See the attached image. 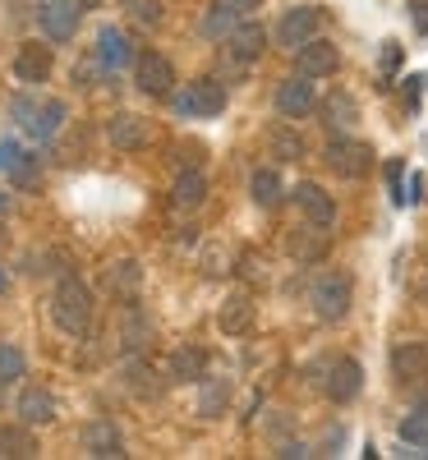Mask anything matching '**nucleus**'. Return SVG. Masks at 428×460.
I'll use <instances>...</instances> for the list:
<instances>
[{
    "label": "nucleus",
    "instance_id": "f257e3e1",
    "mask_svg": "<svg viewBox=\"0 0 428 460\" xmlns=\"http://www.w3.org/2000/svg\"><path fill=\"white\" fill-rule=\"evenodd\" d=\"M51 323L65 336H88L93 327V290L79 277H60L56 295H51Z\"/></svg>",
    "mask_w": 428,
    "mask_h": 460
},
{
    "label": "nucleus",
    "instance_id": "f03ea898",
    "mask_svg": "<svg viewBox=\"0 0 428 460\" xmlns=\"http://www.w3.org/2000/svg\"><path fill=\"white\" fill-rule=\"evenodd\" d=\"M171 111L180 120H212V115L226 111V88L217 79H193L180 93H171Z\"/></svg>",
    "mask_w": 428,
    "mask_h": 460
},
{
    "label": "nucleus",
    "instance_id": "7ed1b4c3",
    "mask_svg": "<svg viewBox=\"0 0 428 460\" xmlns=\"http://www.w3.org/2000/svg\"><path fill=\"white\" fill-rule=\"evenodd\" d=\"M323 162H327L341 180H364V175L373 171V147L360 143V138H327Z\"/></svg>",
    "mask_w": 428,
    "mask_h": 460
},
{
    "label": "nucleus",
    "instance_id": "20e7f679",
    "mask_svg": "<svg viewBox=\"0 0 428 460\" xmlns=\"http://www.w3.org/2000/svg\"><path fill=\"white\" fill-rule=\"evenodd\" d=\"M350 299H355V281L345 272H327L314 281V314L323 323H341L350 314Z\"/></svg>",
    "mask_w": 428,
    "mask_h": 460
},
{
    "label": "nucleus",
    "instance_id": "39448f33",
    "mask_svg": "<svg viewBox=\"0 0 428 460\" xmlns=\"http://www.w3.org/2000/svg\"><path fill=\"white\" fill-rule=\"evenodd\" d=\"M134 79L143 97H171L175 93V65L162 51H143L134 56Z\"/></svg>",
    "mask_w": 428,
    "mask_h": 460
},
{
    "label": "nucleus",
    "instance_id": "423d86ee",
    "mask_svg": "<svg viewBox=\"0 0 428 460\" xmlns=\"http://www.w3.org/2000/svg\"><path fill=\"white\" fill-rule=\"evenodd\" d=\"M286 253H290L295 262H304V267L323 262V258L332 253V226H318V221L295 226L290 235H286Z\"/></svg>",
    "mask_w": 428,
    "mask_h": 460
},
{
    "label": "nucleus",
    "instance_id": "0eeeda50",
    "mask_svg": "<svg viewBox=\"0 0 428 460\" xmlns=\"http://www.w3.org/2000/svg\"><path fill=\"white\" fill-rule=\"evenodd\" d=\"M318 28H323V10H318V5H295V10H286L281 23H277V47L299 51L304 42H314V37H318Z\"/></svg>",
    "mask_w": 428,
    "mask_h": 460
},
{
    "label": "nucleus",
    "instance_id": "6e6552de",
    "mask_svg": "<svg viewBox=\"0 0 428 460\" xmlns=\"http://www.w3.org/2000/svg\"><path fill=\"white\" fill-rule=\"evenodd\" d=\"M323 392L336 401V405H350L360 396V387H364V368L350 359V355H341V359H332V364H323Z\"/></svg>",
    "mask_w": 428,
    "mask_h": 460
},
{
    "label": "nucleus",
    "instance_id": "1a4fd4ad",
    "mask_svg": "<svg viewBox=\"0 0 428 460\" xmlns=\"http://www.w3.org/2000/svg\"><path fill=\"white\" fill-rule=\"evenodd\" d=\"M295 69L308 74V79H332V74L341 69V51L327 42V37H314V42H304L295 51Z\"/></svg>",
    "mask_w": 428,
    "mask_h": 460
},
{
    "label": "nucleus",
    "instance_id": "9d476101",
    "mask_svg": "<svg viewBox=\"0 0 428 460\" xmlns=\"http://www.w3.org/2000/svg\"><path fill=\"white\" fill-rule=\"evenodd\" d=\"M14 115H19V125H23L37 143H47V138L65 125V102H42V106L19 102V106H14Z\"/></svg>",
    "mask_w": 428,
    "mask_h": 460
},
{
    "label": "nucleus",
    "instance_id": "9b49d317",
    "mask_svg": "<svg viewBox=\"0 0 428 460\" xmlns=\"http://www.w3.org/2000/svg\"><path fill=\"white\" fill-rule=\"evenodd\" d=\"M37 28H42L47 42H74V32H79V10H74L69 0H51V5L37 10Z\"/></svg>",
    "mask_w": 428,
    "mask_h": 460
},
{
    "label": "nucleus",
    "instance_id": "f8f14e48",
    "mask_svg": "<svg viewBox=\"0 0 428 460\" xmlns=\"http://www.w3.org/2000/svg\"><path fill=\"white\" fill-rule=\"evenodd\" d=\"M277 111L286 115V120H304L308 111H318L314 79H308V74H295V79H286V84L277 88Z\"/></svg>",
    "mask_w": 428,
    "mask_h": 460
},
{
    "label": "nucleus",
    "instance_id": "ddd939ff",
    "mask_svg": "<svg viewBox=\"0 0 428 460\" xmlns=\"http://www.w3.org/2000/svg\"><path fill=\"white\" fill-rule=\"evenodd\" d=\"M290 199H295V208L304 212V221H318V226H332V221H336L332 194H327L323 184H314V180H299V184L290 189Z\"/></svg>",
    "mask_w": 428,
    "mask_h": 460
},
{
    "label": "nucleus",
    "instance_id": "4468645a",
    "mask_svg": "<svg viewBox=\"0 0 428 460\" xmlns=\"http://www.w3.org/2000/svg\"><path fill=\"white\" fill-rule=\"evenodd\" d=\"M106 138H111V147H120V152H138V147H147L152 129H147L143 115L120 111V115H111V120H106Z\"/></svg>",
    "mask_w": 428,
    "mask_h": 460
},
{
    "label": "nucleus",
    "instance_id": "2eb2a0df",
    "mask_svg": "<svg viewBox=\"0 0 428 460\" xmlns=\"http://www.w3.org/2000/svg\"><path fill=\"white\" fill-rule=\"evenodd\" d=\"M263 51H267V32L258 23H236V32L226 37V56L236 60L240 69H249Z\"/></svg>",
    "mask_w": 428,
    "mask_h": 460
},
{
    "label": "nucleus",
    "instance_id": "dca6fc26",
    "mask_svg": "<svg viewBox=\"0 0 428 460\" xmlns=\"http://www.w3.org/2000/svg\"><path fill=\"white\" fill-rule=\"evenodd\" d=\"M254 10H258V0H212V14H208L203 32L208 37H230L236 23H245Z\"/></svg>",
    "mask_w": 428,
    "mask_h": 460
},
{
    "label": "nucleus",
    "instance_id": "f3484780",
    "mask_svg": "<svg viewBox=\"0 0 428 460\" xmlns=\"http://www.w3.org/2000/svg\"><path fill=\"white\" fill-rule=\"evenodd\" d=\"M106 290L115 295V299H125V304H138V290H143V267L134 262V258H120V262H111L106 267Z\"/></svg>",
    "mask_w": 428,
    "mask_h": 460
},
{
    "label": "nucleus",
    "instance_id": "a211bd4d",
    "mask_svg": "<svg viewBox=\"0 0 428 460\" xmlns=\"http://www.w3.org/2000/svg\"><path fill=\"white\" fill-rule=\"evenodd\" d=\"M14 410H19L23 424H32V429L56 424V396H51L47 387H23L19 401H14Z\"/></svg>",
    "mask_w": 428,
    "mask_h": 460
},
{
    "label": "nucleus",
    "instance_id": "6ab92c4d",
    "mask_svg": "<svg viewBox=\"0 0 428 460\" xmlns=\"http://www.w3.org/2000/svg\"><path fill=\"white\" fill-rule=\"evenodd\" d=\"M203 203H208V180H203V171H199V166L180 171L175 184H171V208H175V212H193V208H203Z\"/></svg>",
    "mask_w": 428,
    "mask_h": 460
},
{
    "label": "nucleus",
    "instance_id": "aec40b11",
    "mask_svg": "<svg viewBox=\"0 0 428 460\" xmlns=\"http://www.w3.org/2000/svg\"><path fill=\"white\" fill-rule=\"evenodd\" d=\"M134 60V47H129V37L120 32V28H102L97 32V65L106 69V74H115V69H125Z\"/></svg>",
    "mask_w": 428,
    "mask_h": 460
},
{
    "label": "nucleus",
    "instance_id": "412c9836",
    "mask_svg": "<svg viewBox=\"0 0 428 460\" xmlns=\"http://www.w3.org/2000/svg\"><path fill=\"white\" fill-rule=\"evenodd\" d=\"M14 79L19 84H47L51 79V47H37V42L19 47L14 51Z\"/></svg>",
    "mask_w": 428,
    "mask_h": 460
},
{
    "label": "nucleus",
    "instance_id": "4be33fe9",
    "mask_svg": "<svg viewBox=\"0 0 428 460\" xmlns=\"http://www.w3.org/2000/svg\"><path fill=\"white\" fill-rule=\"evenodd\" d=\"M392 373L401 382H424L428 377V345L424 341H401L392 350Z\"/></svg>",
    "mask_w": 428,
    "mask_h": 460
},
{
    "label": "nucleus",
    "instance_id": "5701e85b",
    "mask_svg": "<svg viewBox=\"0 0 428 460\" xmlns=\"http://www.w3.org/2000/svg\"><path fill=\"white\" fill-rule=\"evenodd\" d=\"M267 152H272L277 162H304V157H308V143H304L299 129H290V125L281 120V125L267 129Z\"/></svg>",
    "mask_w": 428,
    "mask_h": 460
},
{
    "label": "nucleus",
    "instance_id": "b1692460",
    "mask_svg": "<svg viewBox=\"0 0 428 460\" xmlns=\"http://www.w3.org/2000/svg\"><path fill=\"white\" fill-rule=\"evenodd\" d=\"M84 451L97 456V460H106V456L120 460V456H125V442H120V433H115L111 419H97V424L84 429Z\"/></svg>",
    "mask_w": 428,
    "mask_h": 460
},
{
    "label": "nucleus",
    "instance_id": "393cba45",
    "mask_svg": "<svg viewBox=\"0 0 428 460\" xmlns=\"http://www.w3.org/2000/svg\"><path fill=\"white\" fill-rule=\"evenodd\" d=\"M37 456V438L32 424H0V460H32Z\"/></svg>",
    "mask_w": 428,
    "mask_h": 460
},
{
    "label": "nucleus",
    "instance_id": "a878e982",
    "mask_svg": "<svg viewBox=\"0 0 428 460\" xmlns=\"http://www.w3.org/2000/svg\"><path fill=\"white\" fill-rule=\"evenodd\" d=\"M120 345L129 355H143L147 345H152V323L147 314L138 309V304H125V323H120Z\"/></svg>",
    "mask_w": 428,
    "mask_h": 460
},
{
    "label": "nucleus",
    "instance_id": "bb28decb",
    "mask_svg": "<svg viewBox=\"0 0 428 460\" xmlns=\"http://www.w3.org/2000/svg\"><path fill=\"white\" fill-rule=\"evenodd\" d=\"M217 327H221L226 336H245V332L254 327V299H249V295H230V299L221 304V314H217Z\"/></svg>",
    "mask_w": 428,
    "mask_h": 460
},
{
    "label": "nucleus",
    "instance_id": "cd10ccee",
    "mask_svg": "<svg viewBox=\"0 0 428 460\" xmlns=\"http://www.w3.org/2000/svg\"><path fill=\"white\" fill-rule=\"evenodd\" d=\"M166 373H171L175 382H203V373H208V355L199 350V345H180V350H171Z\"/></svg>",
    "mask_w": 428,
    "mask_h": 460
},
{
    "label": "nucleus",
    "instance_id": "c85d7f7f",
    "mask_svg": "<svg viewBox=\"0 0 428 460\" xmlns=\"http://www.w3.org/2000/svg\"><path fill=\"white\" fill-rule=\"evenodd\" d=\"M318 115H323L327 129H350V125L360 120V106H355V97H350V93L336 88L327 102H318Z\"/></svg>",
    "mask_w": 428,
    "mask_h": 460
},
{
    "label": "nucleus",
    "instance_id": "c756f323",
    "mask_svg": "<svg viewBox=\"0 0 428 460\" xmlns=\"http://www.w3.org/2000/svg\"><path fill=\"white\" fill-rule=\"evenodd\" d=\"M120 373H125V387H129L134 396H157V392H162V382H157V373H152V364H143L138 355H129Z\"/></svg>",
    "mask_w": 428,
    "mask_h": 460
},
{
    "label": "nucleus",
    "instance_id": "7c9ffc66",
    "mask_svg": "<svg viewBox=\"0 0 428 460\" xmlns=\"http://www.w3.org/2000/svg\"><path fill=\"white\" fill-rule=\"evenodd\" d=\"M249 194H254V203H258V208H277V203L286 199L281 175H277V171H254V180H249Z\"/></svg>",
    "mask_w": 428,
    "mask_h": 460
},
{
    "label": "nucleus",
    "instance_id": "2f4dec72",
    "mask_svg": "<svg viewBox=\"0 0 428 460\" xmlns=\"http://www.w3.org/2000/svg\"><path fill=\"white\" fill-rule=\"evenodd\" d=\"M226 405H230V382H226V377H203V392H199V414H203V419H217Z\"/></svg>",
    "mask_w": 428,
    "mask_h": 460
},
{
    "label": "nucleus",
    "instance_id": "473e14b6",
    "mask_svg": "<svg viewBox=\"0 0 428 460\" xmlns=\"http://www.w3.org/2000/svg\"><path fill=\"white\" fill-rule=\"evenodd\" d=\"M120 10L129 14V23L138 28H162V0H120Z\"/></svg>",
    "mask_w": 428,
    "mask_h": 460
},
{
    "label": "nucleus",
    "instance_id": "72a5a7b5",
    "mask_svg": "<svg viewBox=\"0 0 428 460\" xmlns=\"http://www.w3.org/2000/svg\"><path fill=\"white\" fill-rule=\"evenodd\" d=\"M19 377H28L23 350H19V345H10V341H0V382H19Z\"/></svg>",
    "mask_w": 428,
    "mask_h": 460
},
{
    "label": "nucleus",
    "instance_id": "f704fd0d",
    "mask_svg": "<svg viewBox=\"0 0 428 460\" xmlns=\"http://www.w3.org/2000/svg\"><path fill=\"white\" fill-rule=\"evenodd\" d=\"M10 180H14V189H32V184H42V162L28 157V152H19V162H14Z\"/></svg>",
    "mask_w": 428,
    "mask_h": 460
},
{
    "label": "nucleus",
    "instance_id": "c9c22d12",
    "mask_svg": "<svg viewBox=\"0 0 428 460\" xmlns=\"http://www.w3.org/2000/svg\"><path fill=\"white\" fill-rule=\"evenodd\" d=\"M401 442H410V447H428V414H410L406 424H401ZM415 456V451H410Z\"/></svg>",
    "mask_w": 428,
    "mask_h": 460
},
{
    "label": "nucleus",
    "instance_id": "e433bc0d",
    "mask_svg": "<svg viewBox=\"0 0 428 460\" xmlns=\"http://www.w3.org/2000/svg\"><path fill=\"white\" fill-rule=\"evenodd\" d=\"M410 23L415 32H428V0H410Z\"/></svg>",
    "mask_w": 428,
    "mask_h": 460
},
{
    "label": "nucleus",
    "instance_id": "4c0bfd02",
    "mask_svg": "<svg viewBox=\"0 0 428 460\" xmlns=\"http://www.w3.org/2000/svg\"><path fill=\"white\" fill-rule=\"evenodd\" d=\"M14 162H19V143H10V138H5V143H0V171L10 175V171H14Z\"/></svg>",
    "mask_w": 428,
    "mask_h": 460
},
{
    "label": "nucleus",
    "instance_id": "58836bf2",
    "mask_svg": "<svg viewBox=\"0 0 428 460\" xmlns=\"http://www.w3.org/2000/svg\"><path fill=\"white\" fill-rule=\"evenodd\" d=\"M419 199H424V175L415 171V175H410V184L401 189V203H419Z\"/></svg>",
    "mask_w": 428,
    "mask_h": 460
},
{
    "label": "nucleus",
    "instance_id": "ea45409f",
    "mask_svg": "<svg viewBox=\"0 0 428 460\" xmlns=\"http://www.w3.org/2000/svg\"><path fill=\"white\" fill-rule=\"evenodd\" d=\"M277 456H308V447H299V442H286Z\"/></svg>",
    "mask_w": 428,
    "mask_h": 460
},
{
    "label": "nucleus",
    "instance_id": "a19ab883",
    "mask_svg": "<svg viewBox=\"0 0 428 460\" xmlns=\"http://www.w3.org/2000/svg\"><path fill=\"white\" fill-rule=\"evenodd\" d=\"M0 217H10V194H0Z\"/></svg>",
    "mask_w": 428,
    "mask_h": 460
},
{
    "label": "nucleus",
    "instance_id": "79ce46f5",
    "mask_svg": "<svg viewBox=\"0 0 428 460\" xmlns=\"http://www.w3.org/2000/svg\"><path fill=\"white\" fill-rule=\"evenodd\" d=\"M0 295H5V267H0Z\"/></svg>",
    "mask_w": 428,
    "mask_h": 460
},
{
    "label": "nucleus",
    "instance_id": "37998d69",
    "mask_svg": "<svg viewBox=\"0 0 428 460\" xmlns=\"http://www.w3.org/2000/svg\"><path fill=\"white\" fill-rule=\"evenodd\" d=\"M5 387H10V382H0V401H5Z\"/></svg>",
    "mask_w": 428,
    "mask_h": 460
},
{
    "label": "nucleus",
    "instance_id": "c03bdc74",
    "mask_svg": "<svg viewBox=\"0 0 428 460\" xmlns=\"http://www.w3.org/2000/svg\"><path fill=\"white\" fill-rule=\"evenodd\" d=\"M419 414H428V401H424V405H419Z\"/></svg>",
    "mask_w": 428,
    "mask_h": 460
}]
</instances>
